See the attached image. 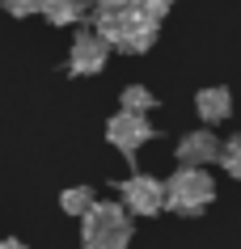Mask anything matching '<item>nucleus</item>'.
<instances>
[{
    "instance_id": "2eb2a0df",
    "label": "nucleus",
    "mask_w": 241,
    "mask_h": 249,
    "mask_svg": "<svg viewBox=\"0 0 241 249\" xmlns=\"http://www.w3.org/2000/svg\"><path fill=\"white\" fill-rule=\"evenodd\" d=\"M4 4V13H13V17H30V13H38V0H0Z\"/></svg>"
},
{
    "instance_id": "39448f33",
    "label": "nucleus",
    "mask_w": 241,
    "mask_h": 249,
    "mask_svg": "<svg viewBox=\"0 0 241 249\" xmlns=\"http://www.w3.org/2000/svg\"><path fill=\"white\" fill-rule=\"evenodd\" d=\"M106 140L119 148L123 157H135V152L152 140V127H148L144 114H127V110H119V114L106 123Z\"/></svg>"
},
{
    "instance_id": "f257e3e1",
    "label": "nucleus",
    "mask_w": 241,
    "mask_h": 249,
    "mask_svg": "<svg viewBox=\"0 0 241 249\" xmlns=\"http://www.w3.org/2000/svg\"><path fill=\"white\" fill-rule=\"evenodd\" d=\"M80 241H85V249H127L131 215L119 203H93L80 215Z\"/></svg>"
},
{
    "instance_id": "9b49d317",
    "label": "nucleus",
    "mask_w": 241,
    "mask_h": 249,
    "mask_svg": "<svg viewBox=\"0 0 241 249\" xmlns=\"http://www.w3.org/2000/svg\"><path fill=\"white\" fill-rule=\"evenodd\" d=\"M119 106L127 114H144L148 118V110H157V97H152V89H144V85H127L123 97H119Z\"/></svg>"
},
{
    "instance_id": "4468645a",
    "label": "nucleus",
    "mask_w": 241,
    "mask_h": 249,
    "mask_svg": "<svg viewBox=\"0 0 241 249\" xmlns=\"http://www.w3.org/2000/svg\"><path fill=\"white\" fill-rule=\"evenodd\" d=\"M220 165H224V173H233V178H241V135H233L228 144H220Z\"/></svg>"
},
{
    "instance_id": "6e6552de",
    "label": "nucleus",
    "mask_w": 241,
    "mask_h": 249,
    "mask_svg": "<svg viewBox=\"0 0 241 249\" xmlns=\"http://www.w3.org/2000/svg\"><path fill=\"white\" fill-rule=\"evenodd\" d=\"M195 110H199L203 123H220V118L233 114V93L220 89V85H212V89H199V93H195Z\"/></svg>"
},
{
    "instance_id": "0eeeda50",
    "label": "nucleus",
    "mask_w": 241,
    "mask_h": 249,
    "mask_svg": "<svg viewBox=\"0 0 241 249\" xmlns=\"http://www.w3.org/2000/svg\"><path fill=\"white\" fill-rule=\"evenodd\" d=\"M220 157V140L212 131H186L178 140V160L190 165V169H203V165H212Z\"/></svg>"
},
{
    "instance_id": "f8f14e48",
    "label": "nucleus",
    "mask_w": 241,
    "mask_h": 249,
    "mask_svg": "<svg viewBox=\"0 0 241 249\" xmlns=\"http://www.w3.org/2000/svg\"><path fill=\"white\" fill-rule=\"evenodd\" d=\"M93 203H97V198H93V190H89V186H68L64 195H59V207H64L68 215H76V220L93 207Z\"/></svg>"
},
{
    "instance_id": "1a4fd4ad",
    "label": "nucleus",
    "mask_w": 241,
    "mask_h": 249,
    "mask_svg": "<svg viewBox=\"0 0 241 249\" xmlns=\"http://www.w3.org/2000/svg\"><path fill=\"white\" fill-rule=\"evenodd\" d=\"M152 38H157V26H152V21H144V17H131V26L123 30L110 47H119L123 55H144L148 47H152Z\"/></svg>"
},
{
    "instance_id": "7ed1b4c3",
    "label": "nucleus",
    "mask_w": 241,
    "mask_h": 249,
    "mask_svg": "<svg viewBox=\"0 0 241 249\" xmlns=\"http://www.w3.org/2000/svg\"><path fill=\"white\" fill-rule=\"evenodd\" d=\"M123 211L127 215H157L165 207V182H157L152 173H131L119 190Z\"/></svg>"
},
{
    "instance_id": "dca6fc26",
    "label": "nucleus",
    "mask_w": 241,
    "mask_h": 249,
    "mask_svg": "<svg viewBox=\"0 0 241 249\" xmlns=\"http://www.w3.org/2000/svg\"><path fill=\"white\" fill-rule=\"evenodd\" d=\"M0 249H30L26 241H0Z\"/></svg>"
},
{
    "instance_id": "f03ea898",
    "label": "nucleus",
    "mask_w": 241,
    "mask_h": 249,
    "mask_svg": "<svg viewBox=\"0 0 241 249\" xmlns=\"http://www.w3.org/2000/svg\"><path fill=\"white\" fill-rule=\"evenodd\" d=\"M212 198H216V182H212V173H203V169L182 165L165 182V207H174L178 215H203L212 207Z\"/></svg>"
},
{
    "instance_id": "ddd939ff",
    "label": "nucleus",
    "mask_w": 241,
    "mask_h": 249,
    "mask_svg": "<svg viewBox=\"0 0 241 249\" xmlns=\"http://www.w3.org/2000/svg\"><path fill=\"white\" fill-rule=\"evenodd\" d=\"M131 13L144 17V21H152V26H161L165 13H169V0H131Z\"/></svg>"
},
{
    "instance_id": "423d86ee",
    "label": "nucleus",
    "mask_w": 241,
    "mask_h": 249,
    "mask_svg": "<svg viewBox=\"0 0 241 249\" xmlns=\"http://www.w3.org/2000/svg\"><path fill=\"white\" fill-rule=\"evenodd\" d=\"M131 0H97L93 4V34H102L106 42H114L123 30L131 26Z\"/></svg>"
},
{
    "instance_id": "9d476101",
    "label": "nucleus",
    "mask_w": 241,
    "mask_h": 249,
    "mask_svg": "<svg viewBox=\"0 0 241 249\" xmlns=\"http://www.w3.org/2000/svg\"><path fill=\"white\" fill-rule=\"evenodd\" d=\"M38 13L51 26H76L80 17L89 13V0H38Z\"/></svg>"
},
{
    "instance_id": "20e7f679",
    "label": "nucleus",
    "mask_w": 241,
    "mask_h": 249,
    "mask_svg": "<svg viewBox=\"0 0 241 249\" xmlns=\"http://www.w3.org/2000/svg\"><path fill=\"white\" fill-rule=\"evenodd\" d=\"M106 59H110V42L89 30V34H76V38H72L68 72H72V76H97V72L106 68Z\"/></svg>"
}]
</instances>
